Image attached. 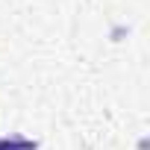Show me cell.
Masks as SVG:
<instances>
[{
  "label": "cell",
  "instance_id": "1",
  "mask_svg": "<svg viewBox=\"0 0 150 150\" xmlns=\"http://www.w3.org/2000/svg\"><path fill=\"white\" fill-rule=\"evenodd\" d=\"M0 150H38V141L27 135H0Z\"/></svg>",
  "mask_w": 150,
  "mask_h": 150
}]
</instances>
